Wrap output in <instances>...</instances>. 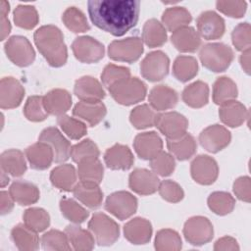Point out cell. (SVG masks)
Wrapping results in <instances>:
<instances>
[{"label":"cell","instance_id":"59","mask_svg":"<svg viewBox=\"0 0 251 251\" xmlns=\"http://www.w3.org/2000/svg\"><path fill=\"white\" fill-rule=\"evenodd\" d=\"M214 250L222 251V250H239V246L237 241L230 236H224L216 241L214 245Z\"/></svg>","mask_w":251,"mask_h":251},{"label":"cell","instance_id":"34","mask_svg":"<svg viewBox=\"0 0 251 251\" xmlns=\"http://www.w3.org/2000/svg\"><path fill=\"white\" fill-rule=\"evenodd\" d=\"M54 186L64 191H71L76 184V173L73 165L64 164L56 167L50 174Z\"/></svg>","mask_w":251,"mask_h":251},{"label":"cell","instance_id":"45","mask_svg":"<svg viewBox=\"0 0 251 251\" xmlns=\"http://www.w3.org/2000/svg\"><path fill=\"white\" fill-rule=\"evenodd\" d=\"M65 25L73 32H84L89 29V25L84 14L75 7H69L63 14Z\"/></svg>","mask_w":251,"mask_h":251},{"label":"cell","instance_id":"39","mask_svg":"<svg viewBox=\"0 0 251 251\" xmlns=\"http://www.w3.org/2000/svg\"><path fill=\"white\" fill-rule=\"evenodd\" d=\"M70 243L73 245L75 250L84 251L91 250L94 247L93 234L89 231L82 229L80 226L75 225H70L65 228Z\"/></svg>","mask_w":251,"mask_h":251},{"label":"cell","instance_id":"14","mask_svg":"<svg viewBox=\"0 0 251 251\" xmlns=\"http://www.w3.org/2000/svg\"><path fill=\"white\" fill-rule=\"evenodd\" d=\"M190 172L193 179L204 185L212 184L218 177L217 162L210 156L199 155L191 163Z\"/></svg>","mask_w":251,"mask_h":251},{"label":"cell","instance_id":"13","mask_svg":"<svg viewBox=\"0 0 251 251\" xmlns=\"http://www.w3.org/2000/svg\"><path fill=\"white\" fill-rule=\"evenodd\" d=\"M230 132L220 125L209 126L199 135L201 146L211 153H217L226 147L230 142Z\"/></svg>","mask_w":251,"mask_h":251},{"label":"cell","instance_id":"51","mask_svg":"<svg viewBox=\"0 0 251 251\" xmlns=\"http://www.w3.org/2000/svg\"><path fill=\"white\" fill-rule=\"evenodd\" d=\"M57 122L63 131L72 139H79L86 133V126L75 118L62 115L59 116Z\"/></svg>","mask_w":251,"mask_h":251},{"label":"cell","instance_id":"32","mask_svg":"<svg viewBox=\"0 0 251 251\" xmlns=\"http://www.w3.org/2000/svg\"><path fill=\"white\" fill-rule=\"evenodd\" d=\"M73 192L76 199L90 209H96L102 203L103 193L97 184L79 181L74 187Z\"/></svg>","mask_w":251,"mask_h":251},{"label":"cell","instance_id":"27","mask_svg":"<svg viewBox=\"0 0 251 251\" xmlns=\"http://www.w3.org/2000/svg\"><path fill=\"white\" fill-rule=\"evenodd\" d=\"M171 40L180 52H194L201 45L199 33L191 26H184L176 30L173 32Z\"/></svg>","mask_w":251,"mask_h":251},{"label":"cell","instance_id":"12","mask_svg":"<svg viewBox=\"0 0 251 251\" xmlns=\"http://www.w3.org/2000/svg\"><path fill=\"white\" fill-rule=\"evenodd\" d=\"M155 126L168 139H176L186 133L188 121L177 112H168L159 114Z\"/></svg>","mask_w":251,"mask_h":251},{"label":"cell","instance_id":"30","mask_svg":"<svg viewBox=\"0 0 251 251\" xmlns=\"http://www.w3.org/2000/svg\"><path fill=\"white\" fill-rule=\"evenodd\" d=\"M13 241L19 250L34 251L39 246V238L35 230L25 225H17L11 231Z\"/></svg>","mask_w":251,"mask_h":251},{"label":"cell","instance_id":"11","mask_svg":"<svg viewBox=\"0 0 251 251\" xmlns=\"http://www.w3.org/2000/svg\"><path fill=\"white\" fill-rule=\"evenodd\" d=\"M72 50L78 61L87 64L100 61L105 52L103 44L90 36L76 37L72 44Z\"/></svg>","mask_w":251,"mask_h":251},{"label":"cell","instance_id":"60","mask_svg":"<svg viewBox=\"0 0 251 251\" xmlns=\"http://www.w3.org/2000/svg\"><path fill=\"white\" fill-rule=\"evenodd\" d=\"M0 199H1V214L5 215L10 213L14 208V201H15L11 196V194L6 191H1Z\"/></svg>","mask_w":251,"mask_h":251},{"label":"cell","instance_id":"48","mask_svg":"<svg viewBox=\"0 0 251 251\" xmlns=\"http://www.w3.org/2000/svg\"><path fill=\"white\" fill-rule=\"evenodd\" d=\"M41 243L42 247L48 251H67L71 249L67 234L56 229L45 232L41 237Z\"/></svg>","mask_w":251,"mask_h":251},{"label":"cell","instance_id":"21","mask_svg":"<svg viewBox=\"0 0 251 251\" xmlns=\"http://www.w3.org/2000/svg\"><path fill=\"white\" fill-rule=\"evenodd\" d=\"M25 156L32 169L45 170L50 167L54 160V152L51 146L38 141L25 149Z\"/></svg>","mask_w":251,"mask_h":251},{"label":"cell","instance_id":"17","mask_svg":"<svg viewBox=\"0 0 251 251\" xmlns=\"http://www.w3.org/2000/svg\"><path fill=\"white\" fill-rule=\"evenodd\" d=\"M25 95L21 82L11 76L3 77L0 82V106L2 109L18 107Z\"/></svg>","mask_w":251,"mask_h":251},{"label":"cell","instance_id":"33","mask_svg":"<svg viewBox=\"0 0 251 251\" xmlns=\"http://www.w3.org/2000/svg\"><path fill=\"white\" fill-rule=\"evenodd\" d=\"M167 146L173 156L180 161L192 157L196 151V141L189 133H184L178 138L168 139Z\"/></svg>","mask_w":251,"mask_h":251},{"label":"cell","instance_id":"58","mask_svg":"<svg viewBox=\"0 0 251 251\" xmlns=\"http://www.w3.org/2000/svg\"><path fill=\"white\" fill-rule=\"evenodd\" d=\"M250 187H251L250 177L240 176L233 183V192L238 199L244 202H250V197H251Z\"/></svg>","mask_w":251,"mask_h":251},{"label":"cell","instance_id":"64","mask_svg":"<svg viewBox=\"0 0 251 251\" xmlns=\"http://www.w3.org/2000/svg\"><path fill=\"white\" fill-rule=\"evenodd\" d=\"M8 182H9L8 175L6 176V173L1 170V186L4 187L6 184H8Z\"/></svg>","mask_w":251,"mask_h":251},{"label":"cell","instance_id":"23","mask_svg":"<svg viewBox=\"0 0 251 251\" xmlns=\"http://www.w3.org/2000/svg\"><path fill=\"white\" fill-rule=\"evenodd\" d=\"M125 237L133 244H145L152 235V226L143 218H134L124 226Z\"/></svg>","mask_w":251,"mask_h":251},{"label":"cell","instance_id":"50","mask_svg":"<svg viewBox=\"0 0 251 251\" xmlns=\"http://www.w3.org/2000/svg\"><path fill=\"white\" fill-rule=\"evenodd\" d=\"M25 118L31 122H41L48 117V112L45 109L42 96H30L24 107Z\"/></svg>","mask_w":251,"mask_h":251},{"label":"cell","instance_id":"47","mask_svg":"<svg viewBox=\"0 0 251 251\" xmlns=\"http://www.w3.org/2000/svg\"><path fill=\"white\" fill-rule=\"evenodd\" d=\"M23 218L25 225L36 232L43 231L50 224L48 213L41 208H29L25 210Z\"/></svg>","mask_w":251,"mask_h":251},{"label":"cell","instance_id":"36","mask_svg":"<svg viewBox=\"0 0 251 251\" xmlns=\"http://www.w3.org/2000/svg\"><path fill=\"white\" fill-rule=\"evenodd\" d=\"M77 164V174L80 181L99 185L103 178L104 170L98 158L83 160Z\"/></svg>","mask_w":251,"mask_h":251},{"label":"cell","instance_id":"43","mask_svg":"<svg viewBox=\"0 0 251 251\" xmlns=\"http://www.w3.org/2000/svg\"><path fill=\"white\" fill-rule=\"evenodd\" d=\"M235 205L234 198L227 192L216 191L208 197L209 208L217 215L224 216L229 214Z\"/></svg>","mask_w":251,"mask_h":251},{"label":"cell","instance_id":"35","mask_svg":"<svg viewBox=\"0 0 251 251\" xmlns=\"http://www.w3.org/2000/svg\"><path fill=\"white\" fill-rule=\"evenodd\" d=\"M182 100L192 108L205 106L209 100V87L207 83L197 80L186 86L182 92Z\"/></svg>","mask_w":251,"mask_h":251},{"label":"cell","instance_id":"5","mask_svg":"<svg viewBox=\"0 0 251 251\" xmlns=\"http://www.w3.org/2000/svg\"><path fill=\"white\" fill-rule=\"evenodd\" d=\"M88 227L96 242L102 246L112 245L120 235L118 224L103 213H95L88 223Z\"/></svg>","mask_w":251,"mask_h":251},{"label":"cell","instance_id":"53","mask_svg":"<svg viewBox=\"0 0 251 251\" xmlns=\"http://www.w3.org/2000/svg\"><path fill=\"white\" fill-rule=\"evenodd\" d=\"M150 167L156 175L167 176L174 172L176 162L171 154L161 151L158 155L150 160Z\"/></svg>","mask_w":251,"mask_h":251},{"label":"cell","instance_id":"46","mask_svg":"<svg viewBox=\"0 0 251 251\" xmlns=\"http://www.w3.org/2000/svg\"><path fill=\"white\" fill-rule=\"evenodd\" d=\"M38 14L36 9L30 5H19L14 11V22L16 25L31 29L38 24Z\"/></svg>","mask_w":251,"mask_h":251},{"label":"cell","instance_id":"16","mask_svg":"<svg viewBox=\"0 0 251 251\" xmlns=\"http://www.w3.org/2000/svg\"><path fill=\"white\" fill-rule=\"evenodd\" d=\"M39 141L51 146L54 152V161L57 163L65 162L71 156L72 146L63 134L54 126L43 129L39 136Z\"/></svg>","mask_w":251,"mask_h":251},{"label":"cell","instance_id":"6","mask_svg":"<svg viewBox=\"0 0 251 251\" xmlns=\"http://www.w3.org/2000/svg\"><path fill=\"white\" fill-rule=\"evenodd\" d=\"M143 53V43L139 37H127L115 40L108 47V55L115 61L132 63L138 60Z\"/></svg>","mask_w":251,"mask_h":251},{"label":"cell","instance_id":"18","mask_svg":"<svg viewBox=\"0 0 251 251\" xmlns=\"http://www.w3.org/2000/svg\"><path fill=\"white\" fill-rule=\"evenodd\" d=\"M128 184L137 194L149 195L158 190L160 180L155 173L146 169H135L129 176Z\"/></svg>","mask_w":251,"mask_h":251},{"label":"cell","instance_id":"61","mask_svg":"<svg viewBox=\"0 0 251 251\" xmlns=\"http://www.w3.org/2000/svg\"><path fill=\"white\" fill-rule=\"evenodd\" d=\"M11 31V25L7 16H1V40H4Z\"/></svg>","mask_w":251,"mask_h":251},{"label":"cell","instance_id":"63","mask_svg":"<svg viewBox=\"0 0 251 251\" xmlns=\"http://www.w3.org/2000/svg\"><path fill=\"white\" fill-rule=\"evenodd\" d=\"M10 5L7 1H0V14L1 16H7L8 13H9V10H10Z\"/></svg>","mask_w":251,"mask_h":251},{"label":"cell","instance_id":"62","mask_svg":"<svg viewBox=\"0 0 251 251\" xmlns=\"http://www.w3.org/2000/svg\"><path fill=\"white\" fill-rule=\"evenodd\" d=\"M240 63L243 70L249 74L250 71V48L244 50L240 56Z\"/></svg>","mask_w":251,"mask_h":251},{"label":"cell","instance_id":"55","mask_svg":"<svg viewBox=\"0 0 251 251\" xmlns=\"http://www.w3.org/2000/svg\"><path fill=\"white\" fill-rule=\"evenodd\" d=\"M232 43L237 50L244 51L250 48L251 43V28L248 23L237 25L231 33Z\"/></svg>","mask_w":251,"mask_h":251},{"label":"cell","instance_id":"54","mask_svg":"<svg viewBox=\"0 0 251 251\" xmlns=\"http://www.w3.org/2000/svg\"><path fill=\"white\" fill-rule=\"evenodd\" d=\"M130 76V72L127 68L122 67V66H116L114 64H109L107 65L103 73L101 75V79L103 84L109 88L115 83L127 78Z\"/></svg>","mask_w":251,"mask_h":251},{"label":"cell","instance_id":"3","mask_svg":"<svg viewBox=\"0 0 251 251\" xmlns=\"http://www.w3.org/2000/svg\"><path fill=\"white\" fill-rule=\"evenodd\" d=\"M199 57L202 65L215 73L226 71L233 60L231 48L224 43L205 44L200 52Z\"/></svg>","mask_w":251,"mask_h":251},{"label":"cell","instance_id":"44","mask_svg":"<svg viewBox=\"0 0 251 251\" xmlns=\"http://www.w3.org/2000/svg\"><path fill=\"white\" fill-rule=\"evenodd\" d=\"M155 248L158 251H177L181 248V238L173 229H161L155 237Z\"/></svg>","mask_w":251,"mask_h":251},{"label":"cell","instance_id":"49","mask_svg":"<svg viewBox=\"0 0 251 251\" xmlns=\"http://www.w3.org/2000/svg\"><path fill=\"white\" fill-rule=\"evenodd\" d=\"M60 209L63 216L75 224L84 222L89 215L82 206L71 198H63L60 201Z\"/></svg>","mask_w":251,"mask_h":251},{"label":"cell","instance_id":"15","mask_svg":"<svg viewBox=\"0 0 251 251\" xmlns=\"http://www.w3.org/2000/svg\"><path fill=\"white\" fill-rule=\"evenodd\" d=\"M199 35L207 40L218 39L225 33V21L214 11H205L196 21Z\"/></svg>","mask_w":251,"mask_h":251},{"label":"cell","instance_id":"9","mask_svg":"<svg viewBox=\"0 0 251 251\" xmlns=\"http://www.w3.org/2000/svg\"><path fill=\"white\" fill-rule=\"evenodd\" d=\"M170 60L162 51L149 53L140 64L141 75L149 81H159L169 73Z\"/></svg>","mask_w":251,"mask_h":251},{"label":"cell","instance_id":"4","mask_svg":"<svg viewBox=\"0 0 251 251\" xmlns=\"http://www.w3.org/2000/svg\"><path fill=\"white\" fill-rule=\"evenodd\" d=\"M112 97L122 105L129 106L142 101L147 89L143 81L137 77L125 78L108 88Z\"/></svg>","mask_w":251,"mask_h":251},{"label":"cell","instance_id":"22","mask_svg":"<svg viewBox=\"0 0 251 251\" xmlns=\"http://www.w3.org/2000/svg\"><path fill=\"white\" fill-rule=\"evenodd\" d=\"M108 168L112 170H128L133 165L134 159L130 149L123 144H115L104 155Z\"/></svg>","mask_w":251,"mask_h":251},{"label":"cell","instance_id":"42","mask_svg":"<svg viewBox=\"0 0 251 251\" xmlns=\"http://www.w3.org/2000/svg\"><path fill=\"white\" fill-rule=\"evenodd\" d=\"M198 73V63L191 56H178L173 66V74L175 77L182 82H186L193 78Z\"/></svg>","mask_w":251,"mask_h":251},{"label":"cell","instance_id":"8","mask_svg":"<svg viewBox=\"0 0 251 251\" xmlns=\"http://www.w3.org/2000/svg\"><path fill=\"white\" fill-rule=\"evenodd\" d=\"M183 234L190 244L203 245L213 238V226L205 217H192L185 222Z\"/></svg>","mask_w":251,"mask_h":251},{"label":"cell","instance_id":"10","mask_svg":"<svg viewBox=\"0 0 251 251\" xmlns=\"http://www.w3.org/2000/svg\"><path fill=\"white\" fill-rule=\"evenodd\" d=\"M105 209L120 220L132 216L137 209V199L127 191H117L108 196Z\"/></svg>","mask_w":251,"mask_h":251},{"label":"cell","instance_id":"29","mask_svg":"<svg viewBox=\"0 0 251 251\" xmlns=\"http://www.w3.org/2000/svg\"><path fill=\"white\" fill-rule=\"evenodd\" d=\"M9 193L17 203L24 206L33 204L39 199L38 188L33 183L25 180L14 181L10 186Z\"/></svg>","mask_w":251,"mask_h":251},{"label":"cell","instance_id":"37","mask_svg":"<svg viewBox=\"0 0 251 251\" xmlns=\"http://www.w3.org/2000/svg\"><path fill=\"white\" fill-rule=\"evenodd\" d=\"M142 39L148 47L162 46L167 41V32L164 25L156 19L148 20L143 25Z\"/></svg>","mask_w":251,"mask_h":251},{"label":"cell","instance_id":"24","mask_svg":"<svg viewBox=\"0 0 251 251\" xmlns=\"http://www.w3.org/2000/svg\"><path fill=\"white\" fill-rule=\"evenodd\" d=\"M219 116L225 125L230 127H237L248 118V111L240 102L230 100L221 105Z\"/></svg>","mask_w":251,"mask_h":251},{"label":"cell","instance_id":"57","mask_svg":"<svg viewBox=\"0 0 251 251\" xmlns=\"http://www.w3.org/2000/svg\"><path fill=\"white\" fill-rule=\"evenodd\" d=\"M217 9L223 14L231 18H241L246 12L247 4L245 1H218Z\"/></svg>","mask_w":251,"mask_h":251},{"label":"cell","instance_id":"41","mask_svg":"<svg viewBox=\"0 0 251 251\" xmlns=\"http://www.w3.org/2000/svg\"><path fill=\"white\" fill-rule=\"evenodd\" d=\"M159 114L149 105L143 104L135 107L129 115L131 125L138 129L155 126Z\"/></svg>","mask_w":251,"mask_h":251},{"label":"cell","instance_id":"28","mask_svg":"<svg viewBox=\"0 0 251 251\" xmlns=\"http://www.w3.org/2000/svg\"><path fill=\"white\" fill-rule=\"evenodd\" d=\"M106 112L107 110L105 105L100 101L98 102L80 101L75 106L73 110V114L75 117L86 121L91 126L98 125L104 119Z\"/></svg>","mask_w":251,"mask_h":251},{"label":"cell","instance_id":"52","mask_svg":"<svg viewBox=\"0 0 251 251\" xmlns=\"http://www.w3.org/2000/svg\"><path fill=\"white\" fill-rule=\"evenodd\" d=\"M99 149L97 145L90 139H84L81 142L74 145L71 149V157L75 163L83 160L98 158Z\"/></svg>","mask_w":251,"mask_h":251},{"label":"cell","instance_id":"26","mask_svg":"<svg viewBox=\"0 0 251 251\" xmlns=\"http://www.w3.org/2000/svg\"><path fill=\"white\" fill-rule=\"evenodd\" d=\"M43 102L48 114L62 116L71 108L72 97L67 90L56 88L43 97Z\"/></svg>","mask_w":251,"mask_h":251},{"label":"cell","instance_id":"19","mask_svg":"<svg viewBox=\"0 0 251 251\" xmlns=\"http://www.w3.org/2000/svg\"><path fill=\"white\" fill-rule=\"evenodd\" d=\"M133 146L141 159L151 160L162 151L163 141L155 131H147L135 136Z\"/></svg>","mask_w":251,"mask_h":251},{"label":"cell","instance_id":"2","mask_svg":"<svg viewBox=\"0 0 251 251\" xmlns=\"http://www.w3.org/2000/svg\"><path fill=\"white\" fill-rule=\"evenodd\" d=\"M34 43L46 61L52 67L65 65L68 51L62 31L53 25H43L34 32Z\"/></svg>","mask_w":251,"mask_h":251},{"label":"cell","instance_id":"56","mask_svg":"<svg viewBox=\"0 0 251 251\" xmlns=\"http://www.w3.org/2000/svg\"><path fill=\"white\" fill-rule=\"evenodd\" d=\"M158 190L162 198L171 203L179 202L183 198V190L180 185L170 179L160 182Z\"/></svg>","mask_w":251,"mask_h":251},{"label":"cell","instance_id":"31","mask_svg":"<svg viewBox=\"0 0 251 251\" xmlns=\"http://www.w3.org/2000/svg\"><path fill=\"white\" fill-rule=\"evenodd\" d=\"M0 164L1 170L13 176H21L26 170L24 154L18 149H10L3 152L0 157Z\"/></svg>","mask_w":251,"mask_h":251},{"label":"cell","instance_id":"40","mask_svg":"<svg viewBox=\"0 0 251 251\" xmlns=\"http://www.w3.org/2000/svg\"><path fill=\"white\" fill-rule=\"evenodd\" d=\"M237 96V87L232 79L226 76L217 78L213 86V101L222 105L227 101L234 100Z\"/></svg>","mask_w":251,"mask_h":251},{"label":"cell","instance_id":"1","mask_svg":"<svg viewBox=\"0 0 251 251\" xmlns=\"http://www.w3.org/2000/svg\"><path fill=\"white\" fill-rule=\"evenodd\" d=\"M91 22L115 36H122L138 21L140 2L137 0H91L87 3Z\"/></svg>","mask_w":251,"mask_h":251},{"label":"cell","instance_id":"25","mask_svg":"<svg viewBox=\"0 0 251 251\" xmlns=\"http://www.w3.org/2000/svg\"><path fill=\"white\" fill-rule=\"evenodd\" d=\"M148 99L154 110L164 111L174 108L177 103L178 96L176 91L173 88L160 84L151 89Z\"/></svg>","mask_w":251,"mask_h":251},{"label":"cell","instance_id":"20","mask_svg":"<svg viewBox=\"0 0 251 251\" xmlns=\"http://www.w3.org/2000/svg\"><path fill=\"white\" fill-rule=\"evenodd\" d=\"M75 94L84 102H98L105 97V91L100 82L89 75L78 78L75 83Z\"/></svg>","mask_w":251,"mask_h":251},{"label":"cell","instance_id":"38","mask_svg":"<svg viewBox=\"0 0 251 251\" xmlns=\"http://www.w3.org/2000/svg\"><path fill=\"white\" fill-rule=\"evenodd\" d=\"M192 18L190 13L184 7H171L168 8L162 16L163 24L168 30L175 32L176 30L187 26Z\"/></svg>","mask_w":251,"mask_h":251},{"label":"cell","instance_id":"7","mask_svg":"<svg viewBox=\"0 0 251 251\" xmlns=\"http://www.w3.org/2000/svg\"><path fill=\"white\" fill-rule=\"evenodd\" d=\"M5 52L10 61L19 67L29 66L35 58V52L30 42L26 37L21 35H14L7 40Z\"/></svg>","mask_w":251,"mask_h":251}]
</instances>
